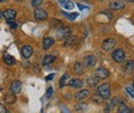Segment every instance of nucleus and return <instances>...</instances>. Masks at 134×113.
Returning <instances> with one entry per match:
<instances>
[{"label":"nucleus","mask_w":134,"mask_h":113,"mask_svg":"<svg viewBox=\"0 0 134 113\" xmlns=\"http://www.w3.org/2000/svg\"><path fill=\"white\" fill-rule=\"evenodd\" d=\"M55 43V39L53 37H47L43 39L42 41V46H43V49H49Z\"/></svg>","instance_id":"9b49d317"},{"label":"nucleus","mask_w":134,"mask_h":113,"mask_svg":"<svg viewBox=\"0 0 134 113\" xmlns=\"http://www.w3.org/2000/svg\"><path fill=\"white\" fill-rule=\"evenodd\" d=\"M42 1H43V0H32V5H33L34 7L38 8V7L41 5Z\"/></svg>","instance_id":"a878e982"},{"label":"nucleus","mask_w":134,"mask_h":113,"mask_svg":"<svg viewBox=\"0 0 134 113\" xmlns=\"http://www.w3.org/2000/svg\"><path fill=\"white\" fill-rule=\"evenodd\" d=\"M53 87H49L48 88V91H47V98H51L52 97V95H53Z\"/></svg>","instance_id":"cd10ccee"},{"label":"nucleus","mask_w":134,"mask_h":113,"mask_svg":"<svg viewBox=\"0 0 134 113\" xmlns=\"http://www.w3.org/2000/svg\"><path fill=\"white\" fill-rule=\"evenodd\" d=\"M118 112L119 113H133V111H132L127 105H125L124 103H122V104H120L119 107H118Z\"/></svg>","instance_id":"dca6fc26"},{"label":"nucleus","mask_w":134,"mask_h":113,"mask_svg":"<svg viewBox=\"0 0 134 113\" xmlns=\"http://www.w3.org/2000/svg\"><path fill=\"white\" fill-rule=\"evenodd\" d=\"M95 76L99 79H103V78H106L109 76V72L106 68L104 67H99L98 69H96L95 71Z\"/></svg>","instance_id":"7ed1b4c3"},{"label":"nucleus","mask_w":134,"mask_h":113,"mask_svg":"<svg viewBox=\"0 0 134 113\" xmlns=\"http://www.w3.org/2000/svg\"><path fill=\"white\" fill-rule=\"evenodd\" d=\"M0 113H7V110H6V108L2 105V104H0Z\"/></svg>","instance_id":"c85d7f7f"},{"label":"nucleus","mask_w":134,"mask_h":113,"mask_svg":"<svg viewBox=\"0 0 134 113\" xmlns=\"http://www.w3.org/2000/svg\"><path fill=\"white\" fill-rule=\"evenodd\" d=\"M69 79V75L68 74H64L62 77H61V79H60V82H59V85H60V87H63V86H65L67 83L69 82L68 81Z\"/></svg>","instance_id":"5701e85b"},{"label":"nucleus","mask_w":134,"mask_h":113,"mask_svg":"<svg viewBox=\"0 0 134 113\" xmlns=\"http://www.w3.org/2000/svg\"><path fill=\"white\" fill-rule=\"evenodd\" d=\"M134 69V62L133 61H129V62H127L126 63V72L128 73V74H130L132 71H133Z\"/></svg>","instance_id":"393cba45"},{"label":"nucleus","mask_w":134,"mask_h":113,"mask_svg":"<svg viewBox=\"0 0 134 113\" xmlns=\"http://www.w3.org/2000/svg\"><path fill=\"white\" fill-rule=\"evenodd\" d=\"M124 6H125V3H124L123 1H120V0L114 1V2H111V3L109 4V7H110L111 9H115V10L122 9V8H124Z\"/></svg>","instance_id":"ddd939ff"},{"label":"nucleus","mask_w":134,"mask_h":113,"mask_svg":"<svg viewBox=\"0 0 134 113\" xmlns=\"http://www.w3.org/2000/svg\"><path fill=\"white\" fill-rule=\"evenodd\" d=\"M6 0H0V2H5Z\"/></svg>","instance_id":"c9c22d12"},{"label":"nucleus","mask_w":134,"mask_h":113,"mask_svg":"<svg viewBox=\"0 0 134 113\" xmlns=\"http://www.w3.org/2000/svg\"><path fill=\"white\" fill-rule=\"evenodd\" d=\"M33 53V49L30 45H24L23 49H22V56L25 58V59H28L32 56Z\"/></svg>","instance_id":"9d476101"},{"label":"nucleus","mask_w":134,"mask_h":113,"mask_svg":"<svg viewBox=\"0 0 134 113\" xmlns=\"http://www.w3.org/2000/svg\"><path fill=\"white\" fill-rule=\"evenodd\" d=\"M116 43H117V41H116L115 39H113V38H107V39H105V40L102 42V49H104V50H109V49H111L113 47H115Z\"/></svg>","instance_id":"423d86ee"},{"label":"nucleus","mask_w":134,"mask_h":113,"mask_svg":"<svg viewBox=\"0 0 134 113\" xmlns=\"http://www.w3.org/2000/svg\"><path fill=\"white\" fill-rule=\"evenodd\" d=\"M89 94H90V92H89L88 90H82V91L77 92V93L74 95V98H75V100L81 101V100H83V99L88 97V96H89Z\"/></svg>","instance_id":"f8f14e48"},{"label":"nucleus","mask_w":134,"mask_h":113,"mask_svg":"<svg viewBox=\"0 0 134 113\" xmlns=\"http://www.w3.org/2000/svg\"><path fill=\"white\" fill-rule=\"evenodd\" d=\"M97 94L101 99H109L110 97V85L109 83H103L97 88Z\"/></svg>","instance_id":"f257e3e1"},{"label":"nucleus","mask_w":134,"mask_h":113,"mask_svg":"<svg viewBox=\"0 0 134 113\" xmlns=\"http://www.w3.org/2000/svg\"><path fill=\"white\" fill-rule=\"evenodd\" d=\"M98 79L99 78H97L96 76H89L88 78H87V83L90 85V86H94V85H96L97 83H98Z\"/></svg>","instance_id":"4be33fe9"},{"label":"nucleus","mask_w":134,"mask_h":113,"mask_svg":"<svg viewBox=\"0 0 134 113\" xmlns=\"http://www.w3.org/2000/svg\"><path fill=\"white\" fill-rule=\"evenodd\" d=\"M34 70H36L37 72H39V68H38V66H37V65H35V66H34Z\"/></svg>","instance_id":"473e14b6"},{"label":"nucleus","mask_w":134,"mask_h":113,"mask_svg":"<svg viewBox=\"0 0 134 113\" xmlns=\"http://www.w3.org/2000/svg\"><path fill=\"white\" fill-rule=\"evenodd\" d=\"M85 1H87V0H85Z\"/></svg>","instance_id":"ea45409f"},{"label":"nucleus","mask_w":134,"mask_h":113,"mask_svg":"<svg viewBox=\"0 0 134 113\" xmlns=\"http://www.w3.org/2000/svg\"><path fill=\"white\" fill-rule=\"evenodd\" d=\"M55 60H56V58H55L54 56H52V55H47V56L43 58V60H42V64L44 65V66L50 65V64H52Z\"/></svg>","instance_id":"aec40b11"},{"label":"nucleus","mask_w":134,"mask_h":113,"mask_svg":"<svg viewBox=\"0 0 134 113\" xmlns=\"http://www.w3.org/2000/svg\"><path fill=\"white\" fill-rule=\"evenodd\" d=\"M23 64H24L25 67H26V66H27V67H29V66H30V62H29V61H27V62H24Z\"/></svg>","instance_id":"2f4dec72"},{"label":"nucleus","mask_w":134,"mask_h":113,"mask_svg":"<svg viewBox=\"0 0 134 113\" xmlns=\"http://www.w3.org/2000/svg\"><path fill=\"white\" fill-rule=\"evenodd\" d=\"M84 62H85V65L87 67H93V66H95V64H96L97 59L93 55H88V56H86L84 58Z\"/></svg>","instance_id":"6e6552de"},{"label":"nucleus","mask_w":134,"mask_h":113,"mask_svg":"<svg viewBox=\"0 0 134 113\" xmlns=\"http://www.w3.org/2000/svg\"><path fill=\"white\" fill-rule=\"evenodd\" d=\"M128 1H130V2H133L134 0H128Z\"/></svg>","instance_id":"e433bc0d"},{"label":"nucleus","mask_w":134,"mask_h":113,"mask_svg":"<svg viewBox=\"0 0 134 113\" xmlns=\"http://www.w3.org/2000/svg\"><path fill=\"white\" fill-rule=\"evenodd\" d=\"M126 92L129 94V96L134 99V90L132 87H126Z\"/></svg>","instance_id":"bb28decb"},{"label":"nucleus","mask_w":134,"mask_h":113,"mask_svg":"<svg viewBox=\"0 0 134 113\" xmlns=\"http://www.w3.org/2000/svg\"><path fill=\"white\" fill-rule=\"evenodd\" d=\"M133 86H134V83H133Z\"/></svg>","instance_id":"58836bf2"},{"label":"nucleus","mask_w":134,"mask_h":113,"mask_svg":"<svg viewBox=\"0 0 134 113\" xmlns=\"http://www.w3.org/2000/svg\"><path fill=\"white\" fill-rule=\"evenodd\" d=\"M71 34V29L69 27H62L58 30L57 32V37L60 39H66Z\"/></svg>","instance_id":"f03ea898"},{"label":"nucleus","mask_w":134,"mask_h":113,"mask_svg":"<svg viewBox=\"0 0 134 113\" xmlns=\"http://www.w3.org/2000/svg\"><path fill=\"white\" fill-rule=\"evenodd\" d=\"M77 43V38L76 37H68L65 39V42H64V45L65 46H73Z\"/></svg>","instance_id":"f3484780"},{"label":"nucleus","mask_w":134,"mask_h":113,"mask_svg":"<svg viewBox=\"0 0 134 113\" xmlns=\"http://www.w3.org/2000/svg\"><path fill=\"white\" fill-rule=\"evenodd\" d=\"M8 24H9V26H10L12 28H16V27H17V24H16L15 22H8Z\"/></svg>","instance_id":"7c9ffc66"},{"label":"nucleus","mask_w":134,"mask_h":113,"mask_svg":"<svg viewBox=\"0 0 134 113\" xmlns=\"http://www.w3.org/2000/svg\"><path fill=\"white\" fill-rule=\"evenodd\" d=\"M111 57H113V59H114L116 62L120 63V62L124 61V59H125V52H124V50H123V49H118L113 52Z\"/></svg>","instance_id":"20e7f679"},{"label":"nucleus","mask_w":134,"mask_h":113,"mask_svg":"<svg viewBox=\"0 0 134 113\" xmlns=\"http://www.w3.org/2000/svg\"><path fill=\"white\" fill-rule=\"evenodd\" d=\"M77 6L80 7V9H84V8H85L84 5H82V4H77Z\"/></svg>","instance_id":"72a5a7b5"},{"label":"nucleus","mask_w":134,"mask_h":113,"mask_svg":"<svg viewBox=\"0 0 134 113\" xmlns=\"http://www.w3.org/2000/svg\"><path fill=\"white\" fill-rule=\"evenodd\" d=\"M16 1H22V0H16Z\"/></svg>","instance_id":"4c0bfd02"},{"label":"nucleus","mask_w":134,"mask_h":113,"mask_svg":"<svg viewBox=\"0 0 134 113\" xmlns=\"http://www.w3.org/2000/svg\"><path fill=\"white\" fill-rule=\"evenodd\" d=\"M4 102H5L6 104H14V103L16 102V97H15V95L12 94V93L6 94V95L4 96Z\"/></svg>","instance_id":"a211bd4d"},{"label":"nucleus","mask_w":134,"mask_h":113,"mask_svg":"<svg viewBox=\"0 0 134 113\" xmlns=\"http://www.w3.org/2000/svg\"><path fill=\"white\" fill-rule=\"evenodd\" d=\"M54 76H55V74L53 73V74H50V75H48L47 77H46V80L47 81H51L53 78H54Z\"/></svg>","instance_id":"c756f323"},{"label":"nucleus","mask_w":134,"mask_h":113,"mask_svg":"<svg viewBox=\"0 0 134 113\" xmlns=\"http://www.w3.org/2000/svg\"><path fill=\"white\" fill-rule=\"evenodd\" d=\"M34 16L38 21H43V20H47L48 19V14H47V11L44 9L36 8L34 10Z\"/></svg>","instance_id":"39448f33"},{"label":"nucleus","mask_w":134,"mask_h":113,"mask_svg":"<svg viewBox=\"0 0 134 113\" xmlns=\"http://www.w3.org/2000/svg\"><path fill=\"white\" fill-rule=\"evenodd\" d=\"M4 62H5V64L8 65V66H13V65L16 64L15 58L12 57V56H9V55H5L4 56Z\"/></svg>","instance_id":"412c9836"},{"label":"nucleus","mask_w":134,"mask_h":113,"mask_svg":"<svg viewBox=\"0 0 134 113\" xmlns=\"http://www.w3.org/2000/svg\"><path fill=\"white\" fill-rule=\"evenodd\" d=\"M58 2L61 4V6H63L66 9H73L74 4L71 0H58Z\"/></svg>","instance_id":"4468645a"},{"label":"nucleus","mask_w":134,"mask_h":113,"mask_svg":"<svg viewBox=\"0 0 134 113\" xmlns=\"http://www.w3.org/2000/svg\"><path fill=\"white\" fill-rule=\"evenodd\" d=\"M73 70H74V73L76 74H83L84 72V64L77 62L74 64V67H73Z\"/></svg>","instance_id":"6ab92c4d"},{"label":"nucleus","mask_w":134,"mask_h":113,"mask_svg":"<svg viewBox=\"0 0 134 113\" xmlns=\"http://www.w3.org/2000/svg\"><path fill=\"white\" fill-rule=\"evenodd\" d=\"M62 14L64 15L65 17H67L68 20H71V21H73V20H75L77 16H79V14L77 13H72V14H67L65 11H62Z\"/></svg>","instance_id":"b1692460"},{"label":"nucleus","mask_w":134,"mask_h":113,"mask_svg":"<svg viewBox=\"0 0 134 113\" xmlns=\"http://www.w3.org/2000/svg\"><path fill=\"white\" fill-rule=\"evenodd\" d=\"M68 84L70 85V86H72V87H74V88H81V87H83V81L81 80V79H76V78H73V79H71V80L68 82Z\"/></svg>","instance_id":"2eb2a0df"},{"label":"nucleus","mask_w":134,"mask_h":113,"mask_svg":"<svg viewBox=\"0 0 134 113\" xmlns=\"http://www.w3.org/2000/svg\"><path fill=\"white\" fill-rule=\"evenodd\" d=\"M21 88H22V84L19 80H15L12 82L10 86H9V93L12 94H19L21 92Z\"/></svg>","instance_id":"0eeeda50"},{"label":"nucleus","mask_w":134,"mask_h":113,"mask_svg":"<svg viewBox=\"0 0 134 113\" xmlns=\"http://www.w3.org/2000/svg\"><path fill=\"white\" fill-rule=\"evenodd\" d=\"M2 16H3V14H2V13H1V11H0V19H1V17H2Z\"/></svg>","instance_id":"f704fd0d"},{"label":"nucleus","mask_w":134,"mask_h":113,"mask_svg":"<svg viewBox=\"0 0 134 113\" xmlns=\"http://www.w3.org/2000/svg\"><path fill=\"white\" fill-rule=\"evenodd\" d=\"M3 16H4L8 22H10V21H13L14 19H16V16H17V11L14 10V9H6V10L3 13Z\"/></svg>","instance_id":"1a4fd4ad"}]
</instances>
